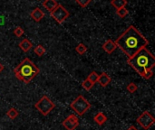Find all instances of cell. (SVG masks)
Returning <instances> with one entry per match:
<instances>
[{
	"label": "cell",
	"instance_id": "21",
	"mask_svg": "<svg viewBox=\"0 0 155 130\" xmlns=\"http://www.w3.org/2000/svg\"><path fill=\"white\" fill-rule=\"evenodd\" d=\"M82 86H83V88L85 90H90L92 88H93V86H94V83H92L89 80H84L83 82H82Z\"/></svg>",
	"mask_w": 155,
	"mask_h": 130
},
{
	"label": "cell",
	"instance_id": "4",
	"mask_svg": "<svg viewBox=\"0 0 155 130\" xmlns=\"http://www.w3.org/2000/svg\"><path fill=\"white\" fill-rule=\"evenodd\" d=\"M71 109L79 116H83L85 112H87L90 108L91 104L87 101V100L83 97L82 95H79L71 104H70Z\"/></svg>",
	"mask_w": 155,
	"mask_h": 130
},
{
	"label": "cell",
	"instance_id": "10",
	"mask_svg": "<svg viewBox=\"0 0 155 130\" xmlns=\"http://www.w3.org/2000/svg\"><path fill=\"white\" fill-rule=\"evenodd\" d=\"M30 15H31V17H32L33 20H35V22H39V21H41L44 18L45 14H44V12L39 7H36V8H35L31 12Z\"/></svg>",
	"mask_w": 155,
	"mask_h": 130
},
{
	"label": "cell",
	"instance_id": "9",
	"mask_svg": "<svg viewBox=\"0 0 155 130\" xmlns=\"http://www.w3.org/2000/svg\"><path fill=\"white\" fill-rule=\"evenodd\" d=\"M117 48L116 43H114V41H113L112 39L107 40L104 44H103V49L104 52H106L107 53H112L115 51V49Z\"/></svg>",
	"mask_w": 155,
	"mask_h": 130
},
{
	"label": "cell",
	"instance_id": "7",
	"mask_svg": "<svg viewBox=\"0 0 155 130\" xmlns=\"http://www.w3.org/2000/svg\"><path fill=\"white\" fill-rule=\"evenodd\" d=\"M50 14L51 17L54 18V20H55L58 24H62L63 22H64L65 19L68 18L70 14L63 5H58L57 7L50 13Z\"/></svg>",
	"mask_w": 155,
	"mask_h": 130
},
{
	"label": "cell",
	"instance_id": "19",
	"mask_svg": "<svg viewBox=\"0 0 155 130\" xmlns=\"http://www.w3.org/2000/svg\"><path fill=\"white\" fill-rule=\"evenodd\" d=\"M75 51H76L79 54L83 55V54H84V53L86 52L87 47H86L84 44H83V43H79V44L75 47Z\"/></svg>",
	"mask_w": 155,
	"mask_h": 130
},
{
	"label": "cell",
	"instance_id": "6",
	"mask_svg": "<svg viewBox=\"0 0 155 130\" xmlns=\"http://www.w3.org/2000/svg\"><path fill=\"white\" fill-rule=\"evenodd\" d=\"M137 123L144 129H149L150 128H152L155 123L154 118L152 116L151 113H149L148 111H144L136 119Z\"/></svg>",
	"mask_w": 155,
	"mask_h": 130
},
{
	"label": "cell",
	"instance_id": "20",
	"mask_svg": "<svg viewBox=\"0 0 155 130\" xmlns=\"http://www.w3.org/2000/svg\"><path fill=\"white\" fill-rule=\"evenodd\" d=\"M128 10L125 7H122L119 9H116V14L121 17V18H124L127 14H128Z\"/></svg>",
	"mask_w": 155,
	"mask_h": 130
},
{
	"label": "cell",
	"instance_id": "11",
	"mask_svg": "<svg viewBox=\"0 0 155 130\" xmlns=\"http://www.w3.org/2000/svg\"><path fill=\"white\" fill-rule=\"evenodd\" d=\"M111 81H112V80H111L110 76H109L107 73L103 72L102 74L99 75V78H98L97 82H98L102 87H106V86L111 82Z\"/></svg>",
	"mask_w": 155,
	"mask_h": 130
},
{
	"label": "cell",
	"instance_id": "22",
	"mask_svg": "<svg viewBox=\"0 0 155 130\" xmlns=\"http://www.w3.org/2000/svg\"><path fill=\"white\" fill-rule=\"evenodd\" d=\"M126 89H127V90H128L130 93H134V92L138 90V87H137V85H136L135 83L132 82V83H129V84L127 85Z\"/></svg>",
	"mask_w": 155,
	"mask_h": 130
},
{
	"label": "cell",
	"instance_id": "13",
	"mask_svg": "<svg viewBox=\"0 0 155 130\" xmlns=\"http://www.w3.org/2000/svg\"><path fill=\"white\" fill-rule=\"evenodd\" d=\"M58 5H59V4L56 2V0H45V1L43 2L44 7L46 8V10H48L50 13H51L53 10H54V9L57 7Z\"/></svg>",
	"mask_w": 155,
	"mask_h": 130
},
{
	"label": "cell",
	"instance_id": "5",
	"mask_svg": "<svg viewBox=\"0 0 155 130\" xmlns=\"http://www.w3.org/2000/svg\"><path fill=\"white\" fill-rule=\"evenodd\" d=\"M35 108L43 115V116H47L54 108L55 104L47 97V96H43L35 104Z\"/></svg>",
	"mask_w": 155,
	"mask_h": 130
},
{
	"label": "cell",
	"instance_id": "3",
	"mask_svg": "<svg viewBox=\"0 0 155 130\" xmlns=\"http://www.w3.org/2000/svg\"><path fill=\"white\" fill-rule=\"evenodd\" d=\"M40 70L36 67V65L32 62L28 58L24 59L15 69L14 73L17 80L22 82L28 84L32 81V80L39 73Z\"/></svg>",
	"mask_w": 155,
	"mask_h": 130
},
{
	"label": "cell",
	"instance_id": "14",
	"mask_svg": "<svg viewBox=\"0 0 155 130\" xmlns=\"http://www.w3.org/2000/svg\"><path fill=\"white\" fill-rule=\"evenodd\" d=\"M94 122H95L97 125H99V126H103V125L107 121V117L104 115V113H103V112H99V113H97V114L94 116Z\"/></svg>",
	"mask_w": 155,
	"mask_h": 130
},
{
	"label": "cell",
	"instance_id": "26",
	"mask_svg": "<svg viewBox=\"0 0 155 130\" xmlns=\"http://www.w3.org/2000/svg\"><path fill=\"white\" fill-rule=\"evenodd\" d=\"M4 69H5V67H4V66H3V65H2V64L0 63V72H1V71H2L4 70Z\"/></svg>",
	"mask_w": 155,
	"mask_h": 130
},
{
	"label": "cell",
	"instance_id": "1",
	"mask_svg": "<svg viewBox=\"0 0 155 130\" xmlns=\"http://www.w3.org/2000/svg\"><path fill=\"white\" fill-rule=\"evenodd\" d=\"M114 43L128 58L133 57L141 49L146 48L149 44V41L134 25H130Z\"/></svg>",
	"mask_w": 155,
	"mask_h": 130
},
{
	"label": "cell",
	"instance_id": "15",
	"mask_svg": "<svg viewBox=\"0 0 155 130\" xmlns=\"http://www.w3.org/2000/svg\"><path fill=\"white\" fill-rule=\"evenodd\" d=\"M111 4L114 7H115L116 9H119L122 7H125V5H127V1L126 0H112Z\"/></svg>",
	"mask_w": 155,
	"mask_h": 130
},
{
	"label": "cell",
	"instance_id": "16",
	"mask_svg": "<svg viewBox=\"0 0 155 130\" xmlns=\"http://www.w3.org/2000/svg\"><path fill=\"white\" fill-rule=\"evenodd\" d=\"M18 114H19L18 111H17L15 109H14V108L10 109L6 112V116H7L10 119H15V118H17Z\"/></svg>",
	"mask_w": 155,
	"mask_h": 130
},
{
	"label": "cell",
	"instance_id": "8",
	"mask_svg": "<svg viewBox=\"0 0 155 130\" xmlns=\"http://www.w3.org/2000/svg\"><path fill=\"white\" fill-rule=\"evenodd\" d=\"M62 125L66 130H75L79 126V119L75 115H70L63 121Z\"/></svg>",
	"mask_w": 155,
	"mask_h": 130
},
{
	"label": "cell",
	"instance_id": "24",
	"mask_svg": "<svg viewBox=\"0 0 155 130\" xmlns=\"http://www.w3.org/2000/svg\"><path fill=\"white\" fill-rule=\"evenodd\" d=\"M14 34H15V36H17V37L22 36V35L24 34V30H23V28L20 27V26H17L16 28H15V30H14Z\"/></svg>",
	"mask_w": 155,
	"mask_h": 130
},
{
	"label": "cell",
	"instance_id": "12",
	"mask_svg": "<svg viewBox=\"0 0 155 130\" xmlns=\"http://www.w3.org/2000/svg\"><path fill=\"white\" fill-rule=\"evenodd\" d=\"M19 47H20V49L23 51V52H27L28 51H30L31 49H32V47H33V43L27 39V38H25V39H23L21 42H20V43H19Z\"/></svg>",
	"mask_w": 155,
	"mask_h": 130
},
{
	"label": "cell",
	"instance_id": "2",
	"mask_svg": "<svg viewBox=\"0 0 155 130\" xmlns=\"http://www.w3.org/2000/svg\"><path fill=\"white\" fill-rule=\"evenodd\" d=\"M127 62L145 80L151 79L153 75V69L155 66V57L147 48L141 49L133 57L128 58Z\"/></svg>",
	"mask_w": 155,
	"mask_h": 130
},
{
	"label": "cell",
	"instance_id": "25",
	"mask_svg": "<svg viewBox=\"0 0 155 130\" xmlns=\"http://www.w3.org/2000/svg\"><path fill=\"white\" fill-rule=\"evenodd\" d=\"M127 130H138V129H137L134 126H131V127H130V128H129Z\"/></svg>",
	"mask_w": 155,
	"mask_h": 130
},
{
	"label": "cell",
	"instance_id": "23",
	"mask_svg": "<svg viewBox=\"0 0 155 130\" xmlns=\"http://www.w3.org/2000/svg\"><path fill=\"white\" fill-rule=\"evenodd\" d=\"M75 1H76V3H77L81 7L84 8V7H86V6L91 3L92 0H75Z\"/></svg>",
	"mask_w": 155,
	"mask_h": 130
},
{
	"label": "cell",
	"instance_id": "18",
	"mask_svg": "<svg viewBox=\"0 0 155 130\" xmlns=\"http://www.w3.org/2000/svg\"><path fill=\"white\" fill-rule=\"evenodd\" d=\"M34 52H35V54L36 55H38V56H43L44 54H45V49L44 48V46H42L41 44H39V45H37L36 47H35V49H34Z\"/></svg>",
	"mask_w": 155,
	"mask_h": 130
},
{
	"label": "cell",
	"instance_id": "17",
	"mask_svg": "<svg viewBox=\"0 0 155 130\" xmlns=\"http://www.w3.org/2000/svg\"><path fill=\"white\" fill-rule=\"evenodd\" d=\"M98 78H99V74L97 73V72H95V71H93V72H91L89 75H88V77H87V80H89L92 83H96L97 82V81H98Z\"/></svg>",
	"mask_w": 155,
	"mask_h": 130
}]
</instances>
